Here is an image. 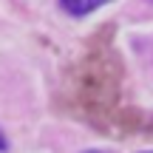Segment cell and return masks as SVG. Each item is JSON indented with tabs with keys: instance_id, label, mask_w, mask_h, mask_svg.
Returning a JSON list of instances; mask_svg holds the SVG:
<instances>
[{
	"instance_id": "6da1fadb",
	"label": "cell",
	"mask_w": 153,
	"mask_h": 153,
	"mask_svg": "<svg viewBox=\"0 0 153 153\" xmlns=\"http://www.w3.org/2000/svg\"><path fill=\"white\" fill-rule=\"evenodd\" d=\"M105 3H111V0H60V9L71 17H85V14H91L94 9H99Z\"/></svg>"
},
{
	"instance_id": "7a4b0ae2",
	"label": "cell",
	"mask_w": 153,
	"mask_h": 153,
	"mask_svg": "<svg viewBox=\"0 0 153 153\" xmlns=\"http://www.w3.org/2000/svg\"><path fill=\"white\" fill-rule=\"evenodd\" d=\"M6 148H9V145H6V136H3V133H0V153H3Z\"/></svg>"
},
{
	"instance_id": "3957f363",
	"label": "cell",
	"mask_w": 153,
	"mask_h": 153,
	"mask_svg": "<svg viewBox=\"0 0 153 153\" xmlns=\"http://www.w3.org/2000/svg\"><path fill=\"white\" fill-rule=\"evenodd\" d=\"M82 153H102V150H82Z\"/></svg>"
},
{
	"instance_id": "277c9868",
	"label": "cell",
	"mask_w": 153,
	"mask_h": 153,
	"mask_svg": "<svg viewBox=\"0 0 153 153\" xmlns=\"http://www.w3.org/2000/svg\"><path fill=\"white\" fill-rule=\"evenodd\" d=\"M145 153H153V150H145Z\"/></svg>"
}]
</instances>
